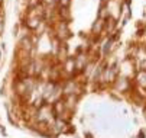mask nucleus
<instances>
[{
	"label": "nucleus",
	"instance_id": "nucleus-1",
	"mask_svg": "<svg viewBox=\"0 0 146 138\" xmlns=\"http://www.w3.org/2000/svg\"><path fill=\"white\" fill-rule=\"evenodd\" d=\"M61 5H64V6H67V5H68V0H61Z\"/></svg>",
	"mask_w": 146,
	"mask_h": 138
}]
</instances>
